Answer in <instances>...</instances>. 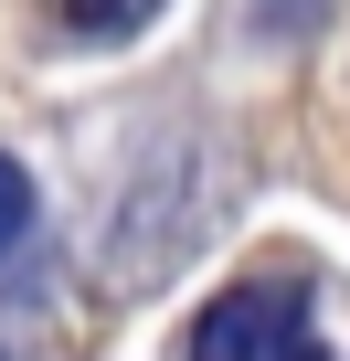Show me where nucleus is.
<instances>
[{"label": "nucleus", "instance_id": "7ed1b4c3", "mask_svg": "<svg viewBox=\"0 0 350 361\" xmlns=\"http://www.w3.org/2000/svg\"><path fill=\"white\" fill-rule=\"evenodd\" d=\"M22 224H32V170H22V159H0V255L22 245Z\"/></svg>", "mask_w": 350, "mask_h": 361}, {"label": "nucleus", "instance_id": "f03ea898", "mask_svg": "<svg viewBox=\"0 0 350 361\" xmlns=\"http://www.w3.org/2000/svg\"><path fill=\"white\" fill-rule=\"evenodd\" d=\"M159 22V0H54V32H75V43H138Z\"/></svg>", "mask_w": 350, "mask_h": 361}, {"label": "nucleus", "instance_id": "f257e3e1", "mask_svg": "<svg viewBox=\"0 0 350 361\" xmlns=\"http://www.w3.org/2000/svg\"><path fill=\"white\" fill-rule=\"evenodd\" d=\"M192 361H329L318 298L297 276H244L192 319Z\"/></svg>", "mask_w": 350, "mask_h": 361}]
</instances>
